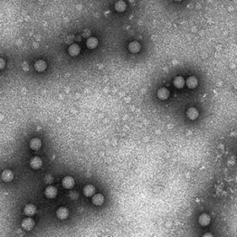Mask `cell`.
<instances>
[{"instance_id": "1", "label": "cell", "mask_w": 237, "mask_h": 237, "mask_svg": "<svg viewBox=\"0 0 237 237\" xmlns=\"http://www.w3.org/2000/svg\"><path fill=\"white\" fill-rule=\"evenodd\" d=\"M58 195V189L54 186H47L44 190V196L47 198H50V199H53L57 197Z\"/></svg>"}, {"instance_id": "2", "label": "cell", "mask_w": 237, "mask_h": 237, "mask_svg": "<svg viewBox=\"0 0 237 237\" xmlns=\"http://www.w3.org/2000/svg\"><path fill=\"white\" fill-rule=\"evenodd\" d=\"M74 179L72 176H67L62 180V185L65 189H72L74 186Z\"/></svg>"}, {"instance_id": "3", "label": "cell", "mask_w": 237, "mask_h": 237, "mask_svg": "<svg viewBox=\"0 0 237 237\" xmlns=\"http://www.w3.org/2000/svg\"><path fill=\"white\" fill-rule=\"evenodd\" d=\"M69 214H70V212H69V210H68V208H66V207H59L58 210H57V212H56V215H57V217L59 219V220H65V219H67L68 217H69Z\"/></svg>"}, {"instance_id": "4", "label": "cell", "mask_w": 237, "mask_h": 237, "mask_svg": "<svg viewBox=\"0 0 237 237\" xmlns=\"http://www.w3.org/2000/svg\"><path fill=\"white\" fill-rule=\"evenodd\" d=\"M1 178L4 182H11L14 178V175H13V172L10 170H5L2 171L1 173Z\"/></svg>"}, {"instance_id": "5", "label": "cell", "mask_w": 237, "mask_h": 237, "mask_svg": "<svg viewBox=\"0 0 237 237\" xmlns=\"http://www.w3.org/2000/svg\"><path fill=\"white\" fill-rule=\"evenodd\" d=\"M24 213L28 217H32L36 213V207L34 204H27L24 207Z\"/></svg>"}, {"instance_id": "6", "label": "cell", "mask_w": 237, "mask_h": 237, "mask_svg": "<svg viewBox=\"0 0 237 237\" xmlns=\"http://www.w3.org/2000/svg\"><path fill=\"white\" fill-rule=\"evenodd\" d=\"M34 225H35V221L34 220H32L31 218H27L25 220L22 221L21 222V226L24 230L26 231H30L34 228Z\"/></svg>"}, {"instance_id": "7", "label": "cell", "mask_w": 237, "mask_h": 237, "mask_svg": "<svg viewBox=\"0 0 237 237\" xmlns=\"http://www.w3.org/2000/svg\"><path fill=\"white\" fill-rule=\"evenodd\" d=\"M68 51H69V54H70L72 57H76V56L79 55L80 52H81V47H80V45H78L77 44H71V46L69 47Z\"/></svg>"}, {"instance_id": "8", "label": "cell", "mask_w": 237, "mask_h": 237, "mask_svg": "<svg viewBox=\"0 0 237 237\" xmlns=\"http://www.w3.org/2000/svg\"><path fill=\"white\" fill-rule=\"evenodd\" d=\"M46 67H47V64L44 60L43 59H39L37 60L35 63V69L38 72H42L46 70Z\"/></svg>"}, {"instance_id": "9", "label": "cell", "mask_w": 237, "mask_h": 237, "mask_svg": "<svg viewBox=\"0 0 237 237\" xmlns=\"http://www.w3.org/2000/svg\"><path fill=\"white\" fill-rule=\"evenodd\" d=\"M42 164H43V161H42V159L40 158H38V157L33 158L31 159V161H30V165H31L32 169H34V170H38V169H40V168L42 167Z\"/></svg>"}, {"instance_id": "10", "label": "cell", "mask_w": 237, "mask_h": 237, "mask_svg": "<svg viewBox=\"0 0 237 237\" xmlns=\"http://www.w3.org/2000/svg\"><path fill=\"white\" fill-rule=\"evenodd\" d=\"M128 48H129L130 52H132V53H138L141 49V44L136 41H132L129 44Z\"/></svg>"}, {"instance_id": "11", "label": "cell", "mask_w": 237, "mask_h": 237, "mask_svg": "<svg viewBox=\"0 0 237 237\" xmlns=\"http://www.w3.org/2000/svg\"><path fill=\"white\" fill-rule=\"evenodd\" d=\"M41 146H42V142H41V140H40L39 138H33L30 141V147L33 150H35V151L39 150L40 148H41Z\"/></svg>"}, {"instance_id": "12", "label": "cell", "mask_w": 237, "mask_h": 237, "mask_svg": "<svg viewBox=\"0 0 237 237\" xmlns=\"http://www.w3.org/2000/svg\"><path fill=\"white\" fill-rule=\"evenodd\" d=\"M95 187L93 185L88 184V185L84 186V188H83V194H84L85 197L91 198V197H93L95 195Z\"/></svg>"}, {"instance_id": "13", "label": "cell", "mask_w": 237, "mask_h": 237, "mask_svg": "<svg viewBox=\"0 0 237 237\" xmlns=\"http://www.w3.org/2000/svg\"><path fill=\"white\" fill-rule=\"evenodd\" d=\"M170 96V92L167 88H160L158 91V97L161 100H166Z\"/></svg>"}, {"instance_id": "14", "label": "cell", "mask_w": 237, "mask_h": 237, "mask_svg": "<svg viewBox=\"0 0 237 237\" xmlns=\"http://www.w3.org/2000/svg\"><path fill=\"white\" fill-rule=\"evenodd\" d=\"M98 45V40L95 37H89L86 40V46L89 49H95Z\"/></svg>"}, {"instance_id": "15", "label": "cell", "mask_w": 237, "mask_h": 237, "mask_svg": "<svg viewBox=\"0 0 237 237\" xmlns=\"http://www.w3.org/2000/svg\"><path fill=\"white\" fill-rule=\"evenodd\" d=\"M92 202L95 206H101L104 203V197L101 194H95L92 198Z\"/></svg>"}, {"instance_id": "16", "label": "cell", "mask_w": 237, "mask_h": 237, "mask_svg": "<svg viewBox=\"0 0 237 237\" xmlns=\"http://www.w3.org/2000/svg\"><path fill=\"white\" fill-rule=\"evenodd\" d=\"M126 7H127L126 3L123 0H118L114 5V8L118 12H123L126 9Z\"/></svg>"}, {"instance_id": "17", "label": "cell", "mask_w": 237, "mask_h": 237, "mask_svg": "<svg viewBox=\"0 0 237 237\" xmlns=\"http://www.w3.org/2000/svg\"><path fill=\"white\" fill-rule=\"evenodd\" d=\"M185 82H186V85H187L189 88L193 89V88H196V87L198 86V81L195 76H190L188 79L186 80Z\"/></svg>"}, {"instance_id": "18", "label": "cell", "mask_w": 237, "mask_h": 237, "mask_svg": "<svg viewBox=\"0 0 237 237\" xmlns=\"http://www.w3.org/2000/svg\"><path fill=\"white\" fill-rule=\"evenodd\" d=\"M198 221L199 223L202 225V226H207L208 225V223L210 222V217L207 214H202L199 219H198Z\"/></svg>"}, {"instance_id": "19", "label": "cell", "mask_w": 237, "mask_h": 237, "mask_svg": "<svg viewBox=\"0 0 237 237\" xmlns=\"http://www.w3.org/2000/svg\"><path fill=\"white\" fill-rule=\"evenodd\" d=\"M187 117L190 119H196L198 117V110L195 108H190L186 112Z\"/></svg>"}, {"instance_id": "20", "label": "cell", "mask_w": 237, "mask_h": 237, "mask_svg": "<svg viewBox=\"0 0 237 237\" xmlns=\"http://www.w3.org/2000/svg\"><path fill=\"white\" fill-rule=\"evenodd\" d=\"M173 83H174V86H175L176 88H183L184 85V83H185V81H184V79L183 77L179 76V77H176V78L174 79Z\"/></svg>"}, {"instance_id": "21", "label": "cell", "mask_w": 237, "mask_h": 237, "mask_svg": "<svg viewBox=\"0 0 237 237\" xmlns=\"http://www.w3.org/2000/svg\"><path fill=\"white\" fill-rule=\"evenodd\" d=\"M52 182H53V178H52L51 175H46V176L44 177V183H45V184H50Z\"/></svg>"}, {"instance_id": "22", "label": "cell", "mask_w": 237, "mask_h": 237, "mask_svg": "<svg viewBox=\"0 0 237 237\" xmlns=\"http://www.w3.org/2000/svg\"><path fill=\"white\" fill-rule=\"evenodd\" d=\"M5 66H6V61H5V59H3V58H0V70H3V69L5 68Z\"/></svg>"}, {"instance_id": "23", "label": "cell", "mask_w": 237, "mask_h": 237, "mask_svg": "<svg viewBox=\"0 0 237 237\" xmlns=\"http://www.w3.org/2000/svg\"><path fill=\"white\" fill-rule=\"evenodd\" d=\"M174 1H176V2H180V1H182V0H174Z\"/></svg>"}]
</instances>
